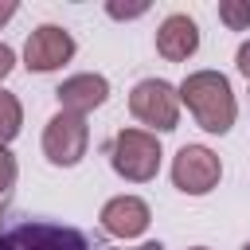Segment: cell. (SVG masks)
<instances>
[{
    "mask_svg": "<svg viewBox=\"0 0 250 250\" xmlns=\"http://www.w3.org/2000/svg\"><path fill=\"white\" fill-rule=\"evenodd\" d=\"M156 51H160V59H168V62L191 59V55L199 51V23H195L191 16H184V12L164 16L160 27H156Z\"/></svg>",
    "mask_w": 250,
    "mask_h": 250,
    "instance_id": "obj_10",
    "label": "cell"
},
{
    "mask_svg": "<svg viewBox=\"0 0 250 250\" xmlns=\"http://www.w3.org/2000/svg\"><path fill=\"white\" fill-rule=\"evenodd\" d=\"M191 250H207V246H191Z\"/></svg>",
    "mask_w": 250,
    "mask_h": 250,
    "instance_id": "obj_19",
    "label": "cell"
},
{
    "mask_svg": "<svg viewBox=\"0 0 250 250\" xmlns=\"http://www.w3.org/2000/svg\"><path fill=\"white\" fill-rule=\"evenodd\" d=\"M219 20L230 31H246L250 27V0H223L219 4Z\"/></svg>",
    "mask_w": 250,
    "mask_h": 250,
    "instance_id": "obj_12",
    "label": "cell"
},
{
    "mask_svg": "<svg viewBox=\"0 0 250 250\" xmlns=\"http://www.w3.org/2000/svg\"><path fill=\"white\" fill-rule=\"evenodd\" d=\"M105 12H109L113 20H137V16H145V12H148V4H117V0H109V4H105Z\"/></svg>",
    "mask_w": 250,
    "mask_h": 250,
    "instance_id": "obj_14",
    "label": "cell"
},
{
    "mask_svg": "<svg viewBox=\"0 0 250 250\" xmlns=\"http://www.w3.org/2000/svg\"><path fill=\"white\" fill-rule=\"evenodd\" d=\"M223 180V160L207 145H184L172 156V184L184 195H207Z\"/></svg>",
    "mask_w": 250,
    "mask_h": 250,
    "instance_id": "obj_6",
    "label": "cell"
},
{
    "mask_svg": "<svg viewBox=\"0 0 250 250\" xmlns=\"http://www.w3.org/2000/svg\"><path fill=\"white\" fill-rule=\"evenodd\" d=\"M98 219H102V230H105L109 238L129 242V238H141V234L148 230L152 207H148L141 195H113V199H105V207H102Z\"/></svg>",
    "mask_w": 250,
    "mask_h": 250,
    "instance_id": "obj_8",
    "label": "cell"
},
{
    "mask_svg": "<svg viewBox=\"0 0 250 250\" xmlns=\"http://www.w3.org/2000/svg\"><path fill=\"white\" fill-rule=\"evenodd\" d=\"M16 12H20V4H16V0H0V27H4Z\"/></svg>",
    "mask_w": 250,
    "mask_h": 250,
    "instance_id": "obj_17",
    "label": "cell"
},
{
    "mask_svg": "<svg viewBox=\"0 0 250 250\" xmlns=\"http://www.w3.org/2000/svg\"><path fill=\"white\" fill-rule=\"evenodd\" d=\"M16 176H20V164L8 148H0V195H8L16 188Z\"/></svg>",
    "mask_w": 250,
    "mask_h": 250,
    "instance_id": "obj_13",
    "label": "cell"
},
{
    "mask_svg": "<svg viewBox=\"0 0 250 250\" xmlns=\"http://www.w3.org/2000/svg\"><path fill=\"white\" fill-rule=\"evenodd\" d=\"M117 250H164V242H141V246H117Z\"/></svg>",
    "mask_w": 250,
    "mask_h": 250,
    "instance_id": "obj_18",
    "label": "cell"
},
{
    "mask_svg": "<svg viewBox=\"0 0 250 250\" xmlns=\"http://www.w3.org/2000/svg\"><path fill=\"white\" fill-rule=\"evenodd\" d=\"M160 160H164L160 141H156V133H148V129H121V133L109 141V164H113V172H117L121 180H129V184H148V180H156Z\"/></svg>",
    "mask_w": 250,
    "mask_h": 250,
    "instance_id": "obj_2",
    "label": "cell"
},
{
    "mask_svg": "<svg viewBox=\"0 0 250 250\" xmlns=\"http://www.w3.org/2000/svg\"><path fill=\"white\" fill-rule=\"evenodd\" d=\"M55 98H59V109L86 117V113H94L98 105H105V98H109V82H105V74H90V70H82V74L62 78L59 90H55Z\"/></svg>",
    "mask_w": 250,
    "mask_h": 250,
    "instance_id": "obj_9",
    "label": "cell"
},
{
    "mask_svg": "<svg viewBox=\"0 0 250 250\" xmlns=\"http://www.w3.org/2000/svg\"><path fill=\"white\" fill-rule=\"evenodd\" d=\"M12 66H16V51H12L8 43H0V82L12 74Z\"/></svg>",
    "mask_w": 250,
    "mask_h": 250,
    "instance_id": "obj_15",
    "label": "cell"
},
{
    "mask_svg": "<svg viewBox=\"0 0 250 250\" xmlns=\"http://www.w3.org/2000/svg\"><path fill=\"white\" fill-rule=\"evenodd\" d=\"M74 51H78V43H74V35L66 27L39 23L23 43V66L35 70V74H47V70H59L62 62H70Z\"/></svg>",
    "mask_w": 250,
    "mask_h": 250,
    "instance_id": "obj_7",
    "label": "cell"
},
{
    "mask_svg": "<svg viewBox=\"0 0 250 250\" xmlns=\"http://www.w3.org/2000/svg\"><path fill=\"white\" fill-rule=\"evenodd\" d=\"M234 66H238V74H242V78H250V39L238 47V55H234Z\"/></svg>",
    "mask_w": 250,
    "mask_h": 250,
    "instance_id": "obj_16",
    "label": "cell"
},
{
    "mask_svg": "<svg viewBox=\"0 0 250 250\" xmlns=\"http://www.w3.org/2000/svg\"><path fill=\"white\" fill-rule=\"evenodd\" d=\"M180 105H188V113L195 117V125L203 133H230L234 117H238V102L230 90V78L223 70H191L180 86Z\"/></svg>",
    "mask_w": 250,
    "mask_h": 250,
    "instance_id": "obj_1",
    "label": "cell"
},
{
    "mask_svg": "<svg viewBox=\"0 0 250 250\" xmlns=\"http://www.w3.org/2000/svg\"><path fill=\"white\" fill-rule=\"evenodd\" d=\"M23 129V105L12 90L0 86V148H8V141H16Z\"/></svg>",
    "mask_w": 250,
    "mask_h": 250,
    "instance_id": "obj_11",
    "label": "cell"
},
{
    "mask_svg": "<svg viewBox=\"0 0 250 250\" xmlns=\"http://www.w3.org/2000/svg\"><path fill=\"white\" fill-rule=\"evenodd\" d=\"M129 113L148 125V133H172L180 125V94L164 78H141L129 94Z\"/></svg>",
    "mask_w": 250,
    "mask_h": 250,
    "instance_id": "obj_4",
    "label": "cell"
},
{
    "mask_svg": "<svg viewBox=\"0 0 250 250\" xmlns=\"http://www.w3.org/2000/svg\"><path fill=\"white\" fill-rule=\"evenodd\" d=\"M90 148V125L78 113L59 109L47 125H43V156L59 168H74Z\"/></svg>",
    "mask_w": 250,
    "mask_h": 250,
    "instance_id": "obj_5",
    "label": "cell"
},
{
    "mask_svg": "<svg viewBox=\"0 0 250 250\" xmlns=\"http://www.w3.org/2000/svg\"><path fill=\"white\" fill-rule=\"evenodd\" d=\"M0 250H90L86 234L66 223L23 219L0 230Z\"/></svg>",
    "mask_w": 250,
    "mask_h": 250,
    "instance_id": "obj_3",
    "label": "cell"
},
{
    "mask_svg": "<svg viewBox=\"0 0 250 250\" xmlns=\"http://www.w3.org/2000/svg\"><path fill=\"white\" fill-rule=\"evenodd\" d=\"M242 250H250V242H246V246H242Z\"/></svg>",
    "mask_w": 250,
    "mask_h": 250,
    "instance_id": "obj_20",
    "label": "cell"
}]
</instances>
